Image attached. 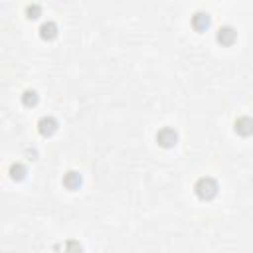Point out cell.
<instances>
[{
    "mask_svg": "<svg viewBox=\"0 0 253 253\" xmlns=\"http://www.w3.org/2000/svg\"><path fill=\"white\" fill-rule=\"evenodd\" d=\"M38 101H40V97H38V93L34 89H28V91L22 93V105L24 107H36Z\"/></svg>",
    "mask_w": 253,
    "mask_h": 253,
    "instance_id": "10",
    "label": "cell"
},
{
    "mask_svg": "<svg viewBox=\"0 0 253 253\" xmlns=\"http://www.w3.org/2000/svg\"><path fill=\"white\" fill-rule=\"evenodd\" d=\"M81 184H83V178H81V174L75 172V170H69V172L63 176V186H65L67 190H79Z\"/></svg>",
    "mask_w": 253,
    "mask_h": 253,
    "instance_id": "6",
    "label": "cell"
},
{
    "mask_svg": "<svg viewBox=\"0 0 253 253\" xmlns=\"http://www.w3.org/2000/svg\"><path fill=\"white\" fill-rule=\"evenodd\" d=\"M61 253H83V247H81L79 241L69 239V241H65V245L61 247Z\"/></svg>",
    "mask_w": 253,
    "mask_h": 253,
    "instance_id": "11",
    "label": "cell"
},
{
    "mask_svg": "<svg viewBox=\"0 0 253 253\" xmlns=\"http://www.w3.org/2000/svg\"><path fill=\"white\" fill-rule=\"evenodd\" d=\"M235 38H237V34H235V30H233L231 26H223V28H219L217 34H215V40H217V43H221V45H231V43L235 42Z\"/></svg>",
    "mask_w": 253,
    "mask_h": 253,
    "instance_id": "4",
    "label": "cell"
},
{
    "mask_svg": "<svg viewBox=\"0 0 253 253\" xmlns=\"http://www.w3.org/2000/svg\"><path fill=\"white\" fill-rule=\"evenodd\" d=\"M55 36H57V26H55V22H43V24L40 26V38H42V40L51 42Z\"/></svg>",
    "mask_w": 253,
    "mask_h": 253,
    "instance_id": "8",
    "label": "cell"
},
{
    "mask_svg": "<svg viewBox=\"0 0 253 253\" xmlns=\"http://www.w3.org/2000/svg\"><path fill=\"white\" fill-rule=\"evenodd\" d=\"M40 12H42V8H40L38 4H30V6L26 8V14H28V18H38V16H40Z\"/></svg>",
    "mask_w": 253,
    "mask_h": 253,
    "instance_id": "12",
    "label": "cell"
},
{
    "mask_svg": "<svg viewBox=\"0 0 253 253\" xmlns=\"http://www.w3.org/2000/svg\"><path fill=\"white\" fill-rule=\"evenodd\" d=\"M10 178L14 180V182H22L24 178H26V174H28V170H26V166L24 164H20V162H14L12 166H10Z\"/></svg>",
    "mask_w": 253,
    "mask_h": 253,
    "instance_id": "9",
    "label": "cell"
},
{
    "mask_svg": "<svg viewBox=\"0 0 253 253\" xmlns=\"http://www.w3.org/2000/svg\"><path fill=\"white\" fill-rule=\"evenodd\" d=\"M38 130L42 136H51L57 130V121L53 117H42L38 121Z\"/></svg>",
    "mask_w": 253,
    "mask_h": 253,
    "instance_id": "3",
    "label": "cell"
},
{
    "mask_svg": "<svg viewBox=\"0 0 253 253\" xmlns=\"http://www.w3.org/2000/svg\"><path fill=\"white\" fill-rule=\"evenodd\" d=\"M210 16L206 14V12H196L194 16H192V28L196 30V32H206L208 28H210Z\"/></svg>",
    "mask_w": 253,
    "mask_h": 253,
    "instance_id": "5",
    "label": "cell"
},
{
    "mask_svg": "<svg viewBox=\"0 0 253 253\" xmlns=\"http://www.w3.org/2000/svg\"><path fill=\"white\" fill-rule=\"evenodd\" d=\"M235 132L241 136H249L253 132V121L249 117H239L235 121Z\"/></svg>",
    "mask_w": 253,
    "mask_h": 253,
    "instance_id": "7",
    "label": "cell"
},
{
    "mask_svg": "<svg viewBox=\"0 0 253 253\" xmlns=\"http://www.w3.org/2000/svg\"><path fill=\"white\" fill-rule=\"evenodd\" d=\"M217 182L213 180V178H210V176H204V178H200L198 182H196V186H194V192H196V196L200 198V200H204V202H208V200H213L215 196H217Z\"/></svg>",
    "mask_w": 253,
    "mask_h": 253,
    "instance_id": "1",
    "label": "cell"
},
{
    "mask_svg": "<svg viewBox=\"0 0 253 253\" xmlns=\"http://www.w3.org/2000/svg\"><path fill=\"white\" fill-rule=\"evenodd\" d=\"M156 142L162 146V148H172L176 142H178V132L170 126H164L156 132Z\"/></svg>",
    "mask_w": 253,
    "mask_h": 253,
    "instance_id": "2",
    "label": "cell"
}]
</instances>
